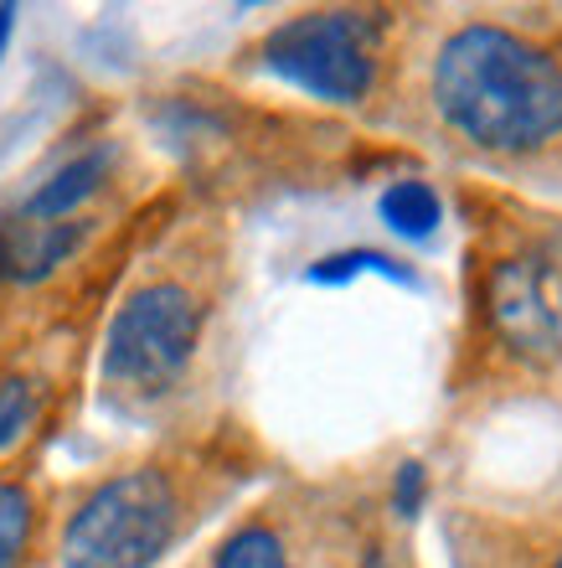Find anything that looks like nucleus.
<instances>
[{
  "label": "nucleus",
  "instance_id": "nucleus-1",
  "mask_svg": "<svg viewBox=\"0 0 562 568\" xmlns=\"http://www.w3.org/2000/svg\"><path fill=\"white\" fill-rule=\"evenodd\" d=\"M429 104L445 135L490 165L558 161L562 47L505 21H464L433 52Z\"/></svg>",
  "mask_w": 562,
  "mask_h": 568
},
{
  "label": "nucleus",
  "instance_id": "nucleus-2",
  "mask_svg": "<svg viewBox=\"0 0 562 568\" xmlns=\"http://www.w3.org/2000/svg\"><path fill=\"white\" fill-rule=\"evenodd\" d=\"M212 264L165 258L119 295L99 357V393L119 414L171 404L192 377L212 326Z\"/></svg>",
  "mask_w": 562,
  "mask_h": 568
},
{
  "label": "nucleus",
  "instance_id": "nucleus-3",
  "mask_svg": "<svg viewBox=\"0 0 562 568\" xmlns=\"http://www.w3.org/2000/svg\"><path fill=\"white\" fill-rule=\"evenodd\" d=\"M562 243L532 223L470 227V346L511 373L562 362Z\"/></svg>",
  "mask_w": 562,
  "mask_h": 568
},
{
  "label": "nucleus",
  "instance_id": "nucleus-4",
  "mask_svg": "<svg viewBox=\"0 0 562 568\" xmlns=\"http://www.w3.org/2000/svg\"><path fill=\"white\" fill-rule=\"evenodd\" d=\"M196 523L192 465L155 455L93 480L68 511L58 568H155Z\"/></svg>",
  "mask_w": 562,
  "mask_h": 568
},
{
  "label": "nucleus",
  "instance_id": "nucleus-5",
  "mask_svg": "<svg viewBox=\"0 0 562 568\" xmlns=\"http://www.w3.org/2000/svg\"><path fill=\"white\" fill-rule=\"evenodd\" d=\"M387 58H392V11H361V6L299 11L258 42V68L340 109H361L377 99Z\"/></svg>",
  "mask_w": 562,
  "mask_h": 568
},
{
  "label": "nucleus",
  "instance_id": "nucleus-6",
  "mask_svg": "<svg viewBox=\"0 0 562 568\" xmlns=\"http://www.w3.org/2000/svg\"><path fill=\"white\" fill-rule=\"evenodd\" d=\"M52 398H58V377L42 357H31V352L0 357V465L42 439L47 419H52Z\"/></svg>",
  "mask_w": 562,
  "mask_h": 568
},
{
  "label": "nucleus",
  "instance_id": "nucleus-7",
  "mask_svg": "<svg viewBox=\"0 0 562 568\" xmlns=\"http://www.w3.org/2000/svg\"><path fill=\"white\" fill-rule=\"evenodd\" d=\"M109 171H114V155H109L104 145L83 150V155H73L62 171H52V176L16 207V217H27V223H73V217H89V202L109 186Z\"/></svg>",
  "mask_w": 562,
  "mask_h": 568
},
{
  "label": "nucleus",
  "instance_id": "nucleus-8",
  "mask_svg": "<svg viewBox=\"0 0 562 568\" xmlns=\"http://www.w3.org/2000/svg\"><path fill=\"white\" fill-rule=\"evenodd\" d=\"M212 568H305L295 554V538L279 517L253 511L237 527H227V538L212 548Z\"/></svg>",
  "mask_w": 562,
  "mask_h": 568
},
{
  "label": "nucleus",
  "instance_id": "nucleus-9",
  "mask_svg": "<svg viewBox=\"0 0 562 568\" xmlns=\"http://www.w3.org/2000/svg\"><path fill=\"white\" fill-rule=\"evenodd\" d=\"M42 548V501L27 480L0 476V568H37Z\"/></svg>",
  "mask_w": 562,
  "mask_h": 568
},
{
  "label": "nucleus",
  "instance_id": "nucleus-10",
  "mask_svg": "<svg viewBox=\"0 0 562 568\" xmlns=\"http://www.w3.org/2000/svg\"><path fill=\"white\" fill-rule=\"evenodd\" d=\"M382 223L392 227L398 239L423 243L439 233V223H445V202H439V192H433L429 181L402 176L382 192Z\"/></svg>",
  "mask_w": 562,
  "mask_h": 568
},
{
  "label": "nucleus",
  "instance_id": "nucleus-11",
  "mask_svg": "<svg viewBox=\"0 0 562 568\" xmlns=\"http://www.w3.org/2000/svg\"><path fill=\"white\" fill-rule=\"evenodd\" d=\"M361 270L402 274V280H408V270H398V258L371 254V248H356V254H330V258H320V264L310 270V280H320V284H340V280H351V274H361Z\"/></svg>",
  "mask_w": 562,
  "mask_h": 568
},
{
  "label": "nucleus",
  "instance_id": "nucleus-12",
  "mask_svg": "<svg viewBox=\"0 0 562 568\" xmlns=\"http://www.w3.org/2000/svg\"><path fill=\"white\" fill-rule=\"evenodd\" d=\"M423 491H429V476H423V465L418 460H408V465L392 470V511H398V517H418Z\"/></svg>",
  "mask_w": 562,
  "mask_h": 568
},
{
  "label": "nucleus",
  "instance_id": "nucleus-13",
  "mask_svg": "<svg viewBox=\"0 0 562 568\" xmlns=\"http://www.w3.org/2000/svg\"><path fill=\"white\" fill-rule=\"evenodd\" d=\"M351 568H408V564H402L398 554H387V548H367V554L356 558Z\"/></svg>",
  "mask_w": 562,
  "mask_h": 568
},
{
  "label": "nucleus",
  "instance_id": "nucleus-14",
  "mask_svg": "<svg viewBox=\"0 0 562 568\" xmlns=\"http://www.w3.org/2000/svg\"><path fill=\"white\" fill-rule=\"evenodd\" d=\"M11 6H0V52H6V37H11Z\"/></svg>",
  "mask_w": 562,
  "mask_h": 568
},
{
  "label": "nucleus",
  "instance_id": "nucleus-15",
  "mask_svg": "<svg viewBox=\"0 0 562 568\" xmlns=\"http://www.w3.org/2000/svg\"><path fill=\"white\" fill-rule=\"evenodd\" d=\"M548 568H562V542H558V554H552V558H548Z\"/></svg>",
  "mask_w": 562,
  "mask_h": 568
}]
</instances>
